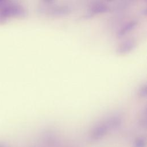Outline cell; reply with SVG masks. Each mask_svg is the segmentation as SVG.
Listing matches in <instances>:
<instances>
[{"label":"cell","mask_w":147,"mask_h":147,"mask_svg":"<svg viewBox=\"0 0 147 147\" xmlns=\"http://www.w3.org/2000/svg\"><path fill=\"white\" fill-rule=\"evenodd\" d=\"M25 11L20 5L7 0L0 7V25L5 24L11 18L24 16Z\"/></svg>","instance_id":"cell-1"},{"label":"cell","mask_w":147,"mask_h":147,"mask_svg":"<svg viewBox=\"0 0 147 147\" xmlns=\"http://www.w3.org/2000/svg\"><path fill=\"white\" fill-rule=\"evenodd\" d=\"M7 0H0V7L7 1Z\"/></svg>","instance_id":"cell-2"}]
</instances>
